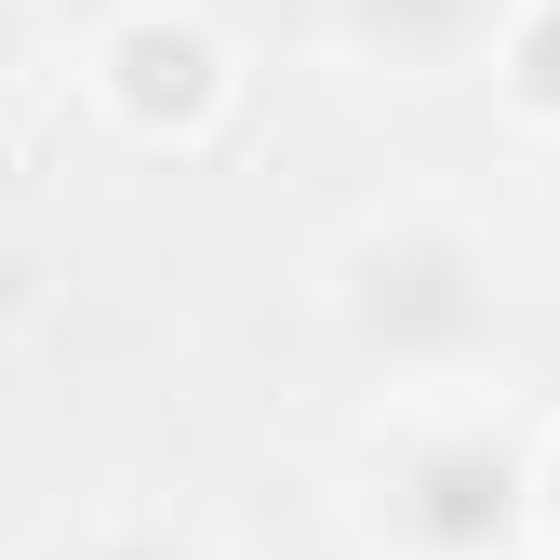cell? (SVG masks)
<instances>
[{
  "instance_id": "cell-1",
  "label": "cell",
  "mask_w": 560,
  "mask_h": 560,
  "mask_svg": "<svg viewBox=\"0 0 560 560\" xmlns=\"http://www.w3.org/2000/svg\"><path fill=\"white\" fill-rule=\"evenodd\" d=\"M320 307L374 387H467L508 347V267L467 214H374L334 241Z\"/></svg>"
},
{
  "instance_id": "cell-2",
  "label": "cell",
  "mask_w": 560,
  "mask_h": 560,
  "mask_svg": "<svg viewBox=\"0 0 560 560\" xmlns=\"http://www.w3.org/2000/svg\"><path fill=\"white\" fill-rule=\"evenodd\" d=\"M387 560H534L547 521V441L494 428V413H400L374 441V494H361Z\"/></svg>"
},
{
  "instance_id": "cell-3",
  "label": "cell",
  "mask_w": 560,
  "mask_h": 560,
  "mask_svg": "<svg viewBox=\"0 0 560 560\" xmlns=\"http://www.w3.org/2000/svg\"><path fill=\"white\" fill-rule=\"evenodd\" d=\"M81 81H94V107L133 133V148H200V133L228 120L241 67H228V40L200 27L187 0H133V14H107L81 40Z\"/></svg>"
},
{
  "instance_id": "cell-4",
  "label": "cell",
  "mask_w": 560,
  "mask_h": 560,
  "mask_svg": "<svg viewBox=\"0 0 560 560\" xmlns=\"http://www.w3.org/2000/svg\"><path fill=\"white\" fill-rule=\"evenodd\" d=\"M320 27L347 67H387V81H441V67H494L508 0H320Z\"/></svg>"
},
{
  "instance_id": "cell-5",
  "label": "cell",
  "mask_w": 560,
  "mask_h": 560,
  "mask_svg": "<svg viewBox=\"0 0 560 560\" xmlns=\"http://www.w3.org/2000/svg\"><path fill=\"white\" fill-rule=\"evenodd\" d=\"M494 94H508V120L560 133V0H508V27H494Z\"/></svg>"
},
{
  "instance_id": "cell-6",
  "label": "cell",
  "mask_w": 560,
  "mask_h": 560,
  "mask_svg": "<svg viewBox=\"0 0 560 560\" xmlns=\"http://www.w3.org/2000/svg\"><path fill=\"white\" fill-rule=\"evenodd\" d=\"M40 560H200L174 521H81V534H54Z\"/></svg>"
},
{
  "instance_id": "cell-7",
  "label": "cell",
  "mask_w": 560,
  "mask_h": 560,
  "mask_svg": "<svg viewBox=\"0 0 560 560\" xmlns=\"http://www.w3.org/2000/svg\"><path fill=\"white\" fill-rule=\"evenodd\" d=\"M27 67V0H0V81Z\"/></svg>"
},
{
  "instance_id": "cell-8",
  "label": "cell",
  "mask_w": 560,
  "mask_h": 560,
  "mask_svg": "<svg viewBox=\"0 0 560 560\" xmlns=\"http://www.w3.org/2000/svg\"><path fill=\"white\" fill-rule=\"evenodd\" d=\"M534 547L560 560V441H547V521H534Z\"/></svg>"
}]
</instances>
